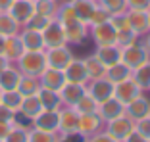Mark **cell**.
Returning <instances> with one entry per match:
<instances>
[{
	"instance_id": "6da1fadb",
	"label": "cell",
	"mask_w": 150,
	"mask_h": 142,
	"mask_svg": "<svg viewBox=\"0 0 150 142\" xmlns=\"http://www.w3.org/2000/svg\"><path fill=\"white\" fill-rule=\"evenodd\" d=\"M16 63H18V69L21 71L23 75H33V77H39L48 67L46 65L44 50H25L23 56Z\"/></svg>"
},
{
	"instance_id": "7a4b0ae2",
	"label": "cell",
	"mask_w": 150,
	"mask_h": 142,
	"mask_svg": "<svg viewBox=\"0 0 150 142\" xmlns=\"http://www.w3.org/2000/svg\"><path fill=\"white\" fill-rule=\"evenodd\" d=\"M146 60H150V56H148V52H146V48H144V42L135 40V42H131V44L121 46V58H119V62L125 63L131 71H135L137 67H141Z\"/></svg>"
},
{
	"instance_id": "3957f363",
	"label": "cell",
	"mask_w": 150,
	"mask_h": 142,
	"mask_svg": "<svg viewBox=\"0 0 150 142\" xmlns=\"http://www.w3.org/2000/svg\"><path fill=\"white\" fill-rule=\"evenodd\" d=\"M125 18H127V25L135 35H146L150 33V10H135L127 8L125 10Z\"/></svg>"
},
{
	"instance_id": "277c9868",
	"label": "cell",
	"mask_w": 150,
	"mask_h": 142,
	"mask_svg": "<svg viewBox=\"0 0 150 142\" xmlns=\"http://www.w3.org/2000/svg\"><path fill=\"white\" fill-rule=\"evenodd\" d=\"M58 133L60 134L79 133V113L75 108L66 106L58 110Z\"/></svg>"
},
{
	"instance_id": "5b68a950",
	"label": "cell",
	"mask_w": 150,
	"mask_h": 142,
	"mask_svg": "<svg viewBox=\"0 0 150 142\" xmlns=\"http://www.w3.org/2000/svg\"><path fill=\"white\" fill-rule=\"evenodd\" d=\"M40 33H42V40H44V50H46V48H56V46L67 44L66 33H64V27H62V23L58 21L56 18H54L46 27H44Z\"/></svg>"
},
{
	"instance_id": "8992f818",
	"label": "cell",
	"mask_w": 150,
	"mask_h": 142,
	"mask_svg": "<svg viewBox=\"0 0 150 142\" xmlns=\"http://www.w3.org/2000/svg\"><path fill=\"white\" fill-rule=\"evenodd\" d=\"M91 37H93L96 46H112L117 44V31L110 21L98 23V25H91Z\"/></svg>"
},
{
	"instance_id": "52a82bcc",
	"label": "cell",
	"mask_w": 150,
	"mask_h": 142,
	"mask_svg": "<svg viewBox=\"0 0 150 142\" xmlns=\"http://www.w3.org/2000/svg\"><path fill=\"white\" fill-rule=\"evenodd\" d=\"M46 56V65L48 67H54V69H66L67 63L75 58L73 52L69 50V46L64 44V46H56V48H46L44 52Z\"/></svg>"
},
{
	"instance_id": "ba28073f",
	"label": "cell",
	"mask_w": 150,
	"mask_h": 142,
	"mask_svg": "<svg viewBox=\"0 0 150 142\" xmlns=\"http://www.w3.org/2000/svg\"><path fill=\"white\" fill-rule=\"evenodd\" d=\"M62 27H64V33H66L67 44H81L88 37V25L77 18L69 19V21H64Z\"/></svg>"
},
{
	"instance_id": "9c48e42d",
	"label": "cell",
	"mask_w": 150,
	"mask_h": 142,
	"mask_svg": "<svg viewBox=\"0 0 150 142\" xmlns=\"http://www.w3.org/2000/svg\"><path fill=\"white\" fill-rule=\"evenodd\" d=\"M133 129H135V121H133L129 115H125V113L114 117V119H110V121H106V133H110L112 136H114L115 140H119V142H123V138L127 136Z\"/></svg>"
},
{
	"instance_id": "30bf717a",
	"label": "cell",
	"mask_w": 150,
	"mask_h": 142,
	"mask_svg": "<svg viewBox=\"0 0 150 142\" xmlns=\"http://www.w3.org/2000/svg\"><path fill=\"white\" fill-rule=\"evenodd\" d=\"M114 86L115 84L110 83L106 77H100V79H93L91 83H88L87 92L100 104V102H104V100H108V98L114 96Z\"/></svg>"
},
{
	"instance_id": "8fae6325",
	"label": "cell",
	"mask_w": 150,
	"mask_h": 142,
	"mask_svg": "<svg viewBox=\"0 0 150 142\" xmlns=\"http://www.w3.org/2000/svg\"><path fill=\"white\" fill-rule=\"evenodd\" d=\"M8 13L19 25H25L35 13V0H13L12 6L8 8Z\"/></svg>"
},
{
	"instance_id": "7c38bea8",
	"label": "cell",
	"mask_w": 150,
	"mask_h": 142,
	"mask_svg": "<svg viewBox=\"0 0 150 142\" xmlns=\"http://www.w3.org/2000/svg\"><path fill=\"white\" fill-rule=\"evenodd\" d=\"M139 94H142V89L133 81V77L121 81V83H117L114 86V96L117 98V100H121L123 104H129L133 98H137Z\"/></svg>"
},
{
	"instance_id": "4fadbf2b",
	"label": "cell",
	"mask_w": 150,
	"mask_h": 142,
	"mask_svg": "<svg viewBox=\"0 0 150 142\" xmlns=\"http://www.w3.org/2000/svg\"><path fill=\"white\" fill-rule=\"evenodd\" d=\"M64 75H66V81H69V83L87 84V83H88V73H87L85 60L73 58L69 63H67V67L64 69Z\"/></svg>"
},
{
	"instance_id": "5bb4252c",
	"label": "cell",
	"mask_w": 150,
	"mask_h": 142,
	"mask_svg": "<svg viewBox=\"0 0 150 142\" xmlns=\"http://www.w3.org/2000/svg\"><path fill=\"white\" fill-rule=\"evenodd\" d=\"M40 86L48 90H60L66 84V75H64L62 69H54V67H46L39 75Z\"/></svg>"
},
{
	"instance_id": "9a60e30c",
	"label": "cell",
	"mask_w": 150,
	"mask_h": 142,
	"mask_svg": "<svg viewBox=\"0 0 150 142\" xmlns=\"http://www.w3.org/2000/svg\"><path fill=\"white\" fill-rule=\"evenodd\" d=\"M58 92H60V98H62L64 106L73 108L75 104L81 100V96L87 92V86H85V84H79V83H69V81H66V84H64Z\"/></svg>"
},
{
	"instance_id": "2e32d148",
	"label": "cell",
	"mask_w": 150,
	"mask_h": 142,
	"mask_svg": "<svg viewBox=\"0 0 150 142\" xmlns=\"http://www.w3.org/2000/svg\"><path fill=\"white\" fill-rule=\"evenodd\" d=\"M150 113V100L144 94H139L137 98H133L129 104H125V115H129L133 121L142 119Z\"/></svg>"
},
{
	"instance_id": "e0dca14e",
	"label": "cell",
	"mask_w": 150,
	"mask_h": 142,
	"mask_svg": "<svg viewBox=\"0 0 150 142\" xmlns=\"http://www.w3.org/2000/svg\"><path fill=\"white\" fill-rule=\"evenodd\" d=\"M123 113H125V104L121 100H117L115 96H112V98H108V100L98 104V115L104 119V123L114 119V117H117V115H123Z\"/></svg>"
},
{
	"instance_id": "ac0fdd59",
	"label": "cell",
	"mask_w": 150,
	"mask_h": 142,
	"mask_svg": "<svg viewBox=\"0 0 150 142\" xmlns=\"http://www.w3.org/2000/svg\"><path fill=\"white\" fill-rule=\"evenodd\" d=\"M102 123H104V119L98 115V111L96 113H83V115L79 113V133L87 138L98 133L102 129Z\"/></svg>"
},
{
	"instance_id": "d6986e66",
	"label": "cell",
	"mask_w": 150,
	"mask_h": 142,
	"mask_svg": "<svg viewBox=\"0 0 150 142\" xmlns=\"http://www.w3.org/2000/svg\"><path fill=\"white\" fill-rule=\"evenodd\" d=\"M33 127H35V129L58 133V111H54V110H42L39 115L33 119Z\"/></svg>"
},
{
	"instance_id": "ffe728a7",
	"label": "cell",
	"mask_w": 150,
	"mask_h": 142,
	"mask_svg": "<svg viewBox=\"0 0 150 142\" xmlns=\"http://www.w3.org/2000/svg\"><path fill=\"white\" fill-rule=\"evenodd\" d=\"M94 56L100 60V63L104 67H110V65H114V63L119 62V58H121V46H117V44H112V46H96Z\"/></svg>"
},
{
	"instance_id": "44dd1931",
	"label": "cell",
	"mask_w": 150,
	"mask_h": 142,
	"mask_svg": "<svg viewBox=\"0 0 150 142\" xmlns=\"http://www.w3.org/2000/svg\"><path fill=\"white\" fill-rule=\"evenodd\" d=\"M69 4H71V8H73L77 19H81L83 23L88 25V19H91L93 12L96 10L98 2L96 0H69Z\"/></svg>"
},
{
	"instance_id": "7402d4cb",
	"label": "cell",
	"mask_w": 150,
	"mask_h": 142,
	"mask_svg": "<svg viewBox=\"0 0 150 142\" xmlns=\"http://www.w3.org/2000/svg\"><path fill=\"white\" fill-rule=\"evenodd\" d=\"M23 52H25V48H23V42H21V39H19V33L18 35H12V37H6L4 52L2 54H4L10 62H18L23 56Z\"/></svg>"
},
{
	"instance_id": "603a6c76",
	"label": "cell",
	"mask_w": 150,
	"mask_h": 142,
	"mask_svg": "<svg viewBox=\"0 0 150 142\" xmlns=\"http://www.w3.org/2000/svg\"><path fill=\"white\" fill-rule=\"evenodd\" d=\"M21 71L18 67L8 65L4 71H0V90H18Z\"/></svg>"
},
{
	"instance_id": "cb8c5ba5",
	"label": "cell",
	"mask_w": 150,
	"mask_h": 142,
	"mask_svg": "<svg viewBox=\"0 0 150 142\" xmlns=\"http://www.w3.org/2000/svg\"><path fill=\"white\" fill-rule=\"evenodd\" d=\"M19 39H21L25 50H44V40L40 31H33V29L23 27V31L19 33Z\"/></svg>"
},
{
	"instance_id": "d4e9b609",
	"label": "cell",
	"mask_w": 150,
	"mask_h": 142,
	"mask_svg": "<svg viewBox=\"0 0 150 142\" xmlns=\"http://www.w3.org/2000/svg\"><path fill=\"white\" fill-rule=\"evenodd\" d=\"M18 111L21 115L29 117V119H35L40 111H42V104H40V100H39V94L23 96V102H21V106H19Z\"/></svg>"
},
{
	"instance_id": "484cf974",
	"label": "cell",
	"mask_w": 150,
	"mask_h": 142,
	"mask_svg": "<svg viewBox=\"0 0 150 142\" xmlns=\"http://www.w3.org/2000/svg\"><path fill=\"white\" fill-rule=\"evenodd\" d=\"M37 94H39L40 104H42V110H54V111H58L60 108L64 106L58 90H48V89H42V86H40V90Z\"/></svg>"
},
{
	"instance_id": "4316f807",
	"label": "cell",
	"mask_w": 150,
	"mask_h": 142,
	"mask_svg": "<svg viewBox=\"0 0 150 142\" xmlns=\"http://www.w3.org/2000/svg\"><path fill=\"white\" fill-rule=\"evenodd\" d=\"M131 73H133V71L129 69V67L125 65V63L117 62V63H114V65L106 67V73H104V77H106V79L110 81V83L117 84V83H121V81L129 79V77H131Z\"/></svg>"
},
{
	"instance_id": "83f0119b",
	"label": "cell",
	"mask_w": 150,
	"mask_h": 142,
	"mask_svg": "<svg viewBox=\"0 0 150 142\" xmlns=\"http://www.w3.org/2000/svg\"><path fill=\"white\" fill-rule=\"evenodd\" d=\"M18 90H19V94H21V96H31V94H37L40 90V81H39V77L23 75V73H21V79H19Z\"/></svg>"
},
{
	"instance_id": "f1b7e54d",
	"label": "cell",
	"mask_w": 150,
	"mask_h": 142,
	"mask_svg": "<svg viewBox=\"0 0 150 142\" xmlns=\"http://www.w3.org/2000/svg\"><path fill=\"white\" fill-rule=\"evenodd\" d=\"M19 29H21V25H19V23L16 21L8 12H0V35H2V37L18 35Z\"/></svg>"
},
{
	"instance_id": "f546056e",
	"label": "cell",
	"mask_w": 150,
	"mask_h": 142,
	"mask_svg": "<svg viewBox=\"0 0 150 142\" xmlns=\"http://www.w3.org/2000/svg\"><path fill=\"white\" fill-rule=\"evenodd\" d=\"M131 77L142 90H148L150 89V60H146L141 67H137V69L131 73Z\"/></svg>"
},
{
	"instance_id": "4dcf8cb0",
	"label": "cell",
	"mask_w": 150,
	"mask_h": 142,
	"mask_svg": "<svg viewBox=\"0 0 150 142\" xmlns=\"http://www.w3.org/2000/svg\"><path fill=\"white\" fill-rule=\"evenodd\" d=\"M0 102L12 111H18L23 102V96L19 94V90H0Z\"/></svg>"
},
{
	"instance_id": "1f68e13d",
	"label": "cell",
	"mask_w": 150,
	"mask_h": 142,
	"mask_svg": "<svg viewBox=\"0 0 150 142\" xmlns=\"http://www.w3.org/2000/svg\"><path fill=\"white\" fill-rule=\"evenodd\" d=\"M85 65H87V73H88V81L93 79H100V77H104V73H106V67L100 63V60L96 58V56H88V58H85Z\"/></svg>"
},
{
	"instance_id": "d6a6232c",
	"label": "cell",
	"mask_w": 150,
	"mask_h": 142,
	"mask_svg": "<svg viewBox=\"0 0 150 142\" xmlns=\"http://www.w3.org/2000/svg\"><path fill=\"white\" fill-rule=\"evenodd\" d=\"M73 108L77 110V113H81V115H83V113H96L98 111V102L88 92H85L83 96H81V100L75 104Z\"/></svg>"
},
{
	"instance_id": "836d02e7",
	"label": "cell",
	"mask_w": 150,
	"mask_h": 142,
	"mask_svg": "<svg viewBox=\"0 0 150 142\" xmlns=\"http://www.w3.org/2000/svg\"><path fill=\"white\" fill-rule=\"evenodd\" d=\"M58 133L52 131H42V129H29V138L27 142H58Z\"/></svg>"
},
{
	"instance_id": "e575fe53",
	"label": "cell",
	"mask_w": 150,
	"mask_h": 142,
	"mask_svg": "<svg viewBox=\"0 0 150 142\" xmlns=\"http://www.w3.org/2000/svg\"><path fill=\"white\" fill-rule=\"evenodd\" d=\"M35 12L42 13L46 18H56L58 0H35Z\"/></svg>"
},
{
	"instance_id": "d590c367",
	"label": "cell",
	"mask_w": 150,
	"mask_h": 142,
	"mask_svg": "<svg viewBox=\"0 0 150 142\" xmlns=\"http://www.w3.org/2000/svg\"><path fill=\"white\" fill-rule=\"evenodd\" d=\"M27 138H29V129L21 125H13L10 133L6 134L4 142H27Z\"/></svg>"
},
{
	"instance_id": "8d00e7d4",
	"label": "cell",
	"mask_w": 150,
	"mask_h": 142,
	"mask_svg": "<svg viewBox=\"0 0 150 142\" xmlns=\"http://www.w3.org/2000/svg\"><path fill=\"white\" fill-rule=\"evenodd\" d=\"M52 19L54 18H46V15H42V13H37L35 12L31 15V19H29V21H27L23 27H25V29H33V31H42L44 27L52 21Z\"/></svg>"
},
{
	"instance_id": "74e56055",
	"label": "cell",
	"mask_w": 150,
	"mask_h": 142,
	"mask_svg": "<svg viewBox=\"0 0 150 142\" xmlns=\"http://www.w3.org/2000/svg\"><path fill=\"white\" fill-rule=\"evenodd\" d=\"M98 4L102 8H106L108 12L114 15V13H121L127 10V2L125 0H98Z\"/></svg>"
},
{
	"instance_id": "f35d334b",
	"label": "cell",
	"mask_w": 150,
	"mask_h": 142,
	"mask_svg": "<svg viewBox=\"0 0 150 142\" xmlns=\"http://www.w3.org/2000/svg\"><path fill=\"white\" fill-rule=\"evenodd\" d=\"M112 13L108 12L106 8H102L100 4L96 6V10L93 12V15H91V19H88V27L91 25H98V23H104V21H110Z\"/></svg>"
},
{
	"instance_id": "ab89813d",
	"label": "cell",
	"mask_w": 150,
	"mask_h": 142,
	"mask_svg": "<svg viewBox=\"0 0 150 142\" xmlns=\"http://www.w3.org/2000/svg\"><path fill=\"white\" fill-rule=\"evenodd\" d=\"M137 39H139V35H135L131 29H121V31H117V46L131 44V42H135Z\"/></svg>"
},
{
	"instance_id": "60d3db41",
	"label": "cell",
	"mask_w": 150,
	"mask_h": 142,
	"mask_svg": "<svg viewBox=\"0 0 150 142\" xmlns=\"http://www.w3.org/2000/svg\"><path fill=\"white\" fill-rule=\"evenodd\" d=\"M135 131L137 133H141L142 136H146L150 140V117H142V119H137L135 121Z\"/></svg>"
},
{
	"instance_id": "b9f144b4",
	"label": "cell",
	"mask_w": 150,
	"mask_h": 142,
	"mask_svg": "<svg viewBox=\"0 0 150 142\" xmlns=\"http://www.w3.org/2000/svg\"><path fill=\"white\" fill-rule=\"evenodd\" d=\"M87 142H119V140H115V138L112 136L110 133H106V131H98V133L91 134V136L87 138Z\"/></svg>"
},
{
	"instance_id": "7bdbcfd3",
	"label": "cell",
	"mask_w": 150,
	"mask_h": 142,
	"mask_svg": "<svg viewBox=\"0 0 150 142\" xmlns=\"http://www.w3.org/2000/svg\"><path fill=\"white\" fill-rule=\"evenodd\" d=\"M58 142H87V136L81 133H69V134H60Z\"/></svg>"
},
{
	"instance_id": "ee69618b",
	"label": "cell",
	"mask_w": 150,
	"mask_h": 142,
	"mask_svg": "<svg viewBox=\"0 0 150 142\" xmlns=\"http://www.w3.org/2000/svg\"><path fill=\"white\" fill-rule=\"evenodd\" d=\"M13 117H16V111H12L10 108H6V106H2V104H0V121L13 123Z\"/></svg>"
},
{
	"instance_id": "f6af8a7d",
	"label": "cell",
	"mask_w": 150,
	"mask_h": 142,
	"mask_svg": "<svg viewBox=\"0 0 150 142\" xmlns=\"http://www.w3.org/2000/svg\"><path fill=\"white\" fill-rule=\"evenodd\" d=\"M127 8H135V10H150V0H125Z\"/></svg>"
},
{
	"instance_id": "bcb514c9",
	"label": "cell",
	"mask_w": 150,
	"mask_h": 142,
	"mask_svg": "<svg viewBox=\"0 0 150 142\" xmlns=\"http://www.w3.org/2000/svg\"><path fill=\"white\" fill-rule=\"evenodd\" d=\"M123 142H150V140H148V138H146V136H142L141 133H137V131L133 129L131 133H129L127 136L123 138Z\"/></svg>"
},
{
	"instance_id": "7dc6e473",
	"label": "cell",
	"mask_w": 150,
	"mask_h": 142,
	"mask_svg": "<svg viewBox=\"0 0 150 142\" xmlns=\"http://www.w3.org/2000/svg\"><path fill=\"white\" fill-rule=\"evenodd\" d=\"M13 127V123H6V121H0V138L4 140L6 138V134L10 133V129Z\"/></svg>"
},
{
	"instance_id": "c3c4849f",
	"label": "cell",
	"mask_w": 150,
	"mask_h": 142,
	"mask_svg": "<svg viewBox=\"0 0 150 142\" xmlns=\"http://www.w3.org/2000/svg\"><path fill=\"white\" fill-rule=\"evenodd\" d=\"M10 63H12V62H10V60H8V58H6L4 54H0V71H4V69H6V67H8V65H10Z\"/></svg>"
},
{
	"instance_id": "681fc988",
	"label": "cell",
	"mask_w": 150,
	"mask_h": 142,
	"mask_svg": "<svg viewBox=\"0 0 150 142\" xmlns=\"http://www.w3.org/2000/svg\"><path fill=\"white\" fill-rule=\"evenodd\" d=\"M13 0H0V12H8V8L12 6Z\"/></svg>"
},
{
	"instance_id": "f907efd6",
	"label": "cell",
	"mask_w": 150,
	"mask_h": 142,
	"mask_svg": "<svg viewBox=\"0 0 150 142\" xmlns=\"http://www.w3.org/2000/svg\"><path fill=\"white\" fill-rule=\"evenodd\" d=\"M144 48H146V52H148V56H150V33H146V40H144Z\"/></svg>"
},
{
	"instance_id": "816d5d0a",
	"label": "cell",
	"mask_w": 150,
	"mask_h": 142,
	"mask_svg": "<svg viewBox=\"0 0 150 142\" xmlns=\"http://www.w3.org/2000/svg\"><path fill=\"white\" fill-rule=\"evenodd\" d=\"M4 40H6V37H2V35H0V54L4 52Z\"/></svg>"
},
{
	"instance_id": "f5cc1de1",
	"label": "cell",
	"mask_w": 150,
	"mask_h": 142,
	"mask_svg": "<svg viewBox=\"0 0 150 142\" xmlns=\"http://www.w3.org/2000/svg\"><path fill=\"white\" fill-rule=\"evenodd\" d=\"M0 142H4V140H2V138H0Z\"/></svg>"
},
{
	"instance_id": "db71d44e",
	"label": "cell",
	"mask_w": 150,
	"mask_h": 142,
	"mask_svg": "<svg viewBox=\"0 0 150 142\" xmlns=\"http://www.w3.org/2000/svg\"><path fill=\"white\" fill-rule=\"evenodd\" d=\"M148 117H150V113H148Z\"/></svg>"
},
{
	"instance_id": "11a10c76",
	"label": "cell",
	"mask_w": 150,
	"mask_h": 142,
	"mask_svg": "<svg viewBox=\"0 0 150 142\" xmlns=\"http://www.w3.org/2000/svg\"><path fill=\"white\" fill-rule=\"evenodd\" d=\"M0 104H2V102H0Z\"/></svg>"
},
{
	"instance_id": "9f6ffc18",
	"label": "cell",
	"mask_w": 150,
	"mask_h": 142,
	"mask_svg": "<svg viewBox=\"0 0 150 142\" xmlns=\"http://www.w3.org/2000/svg\"><path fill=\"white\" fill-rule=\"evenodd\" d=\"M96 2H98V0H96Z\"/></svg>"
},
{
	"instance_id": "6f0895ef",
	"label": "cell",
	"mask_w": 150,
	"mask_h": 142,
	"mask_svg": "<svg viewBox=\"0 0 150 142\" xmlns=\"http://www.w3.org/2000/svg\"><path fill=\"white\" fill-rule=\"evenodd\" d=\"M148 90H150V89H148Z\"/></svg>"
}]
</instances>
